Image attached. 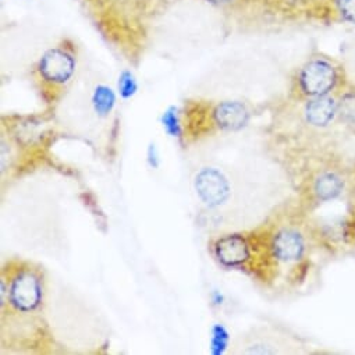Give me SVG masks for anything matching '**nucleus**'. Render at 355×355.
<instances>
[{"instance_id": "nucleus-1", "label": "nucleus", "mask_w": 355, "mask_h": 355, "mask_svg": "<svg viewBox=\"0 0 355 355\" xmlns=\"http://www.w3.org/2000/svg\"><path fill=\"white\" fill-rule=\"evenodd\" d=\"M349 80L344 60L315 51L293 73L288 98L302 102L330 96L337 94Z\"/></svg>"}, {"instance_id": "nucleus-5", "label": "nucleus", "mask_w": 355, "mask_h": 355, "mask_svg": "<svg viewBox=\"0 0 355 355\" xmlns=\"http://www.w3.org/2000/svg\"><path fill=\"white\" fill-rule=\"evenodd\" d=\"M196 190L200 200L209 208H216L227 201L230 184L216 168H202L196 179Z\"/></svg>"}, {"instance_id": "nucleus-7", "label": "nucleus", "mask_w": 355, "mask_h": 355, "mask_svg": "<svg viewBox=\"0 0 355 355\" xmlns=\"http://www.w3.org/2000/svg\"><path fill=\"white\" fill-rule=\"evenodd\" d=\"M338 121L349 131L355 132V80H349L337 92Z\"/></svg>"}, {"instance_id": "nucleus-12", "label": "nucleus", "mask_w": 355, "mask_h": 355, "mask_svg": "<svg viewBox=\"0 0 355 355\" xmlns=\"http://www.w3.org/2000/svg\"><path fill=\"white\" fill-rule=\"evenodd\" d=\"M162 121H163L166 131L170 135H173V137L180 135V121H179V117H177V110L174 107H170L164 112Z\"/></svg>"}, {"instance_id": "nucleus-4", "label": "nucleus", "mask_w": 355, "mask_h": 355, "mask_svg": "<svg viewBox=\"0 0 355 355\" xmlns=\"http://www.w3.org/2000/svg\"><path fill=\"white\" fill-rule=\"evenodd\" d=\"M8 282V302L19 313H34L44 301L41 275L31 268L15 269Z\"/></svg>"}, {"instance_id": "nucleus-14", "label": "nucleus", "mask_w": 355, "mask_h": 355, "mask_svg": "<svg viewBox=\"0 0 355 355\" xmlns=\"http://www.w3.org/2000/svg\"><path fill=\"white\" fill-rule=\"evenodd\" d=\"M209 2H212V3H229V2H233V0H209Z\"/></svg>"}, {"instance_id": "nucleus-9", "label": "nucleus", "mask_w": 355, "mask_h": 355, "mask_svg": "<svg viewBox=\"0 0 355 355\" xmlns=\"http://www.w3.org/2000/svg\"><path fill=\"white\" fill-rule=\"evenodd\" d=\"M92 105L98 114L101 116L109 114L116 105V95L113 89L103 84L98 85L92 94Z\"/></svg>"}, {"instance_id": "nucleus-8", "label": "nucleus", "mask_w": 355, "mask_h": 355, "mask_svg": "<svg viewBox=\"0 0 355 355\" xmlns=\"http://www.w3.org/2000/svg\"><path fill=\"white\" fill-rule=\"evenodd\" d=\"M326 23L355 27V0H327Z\"/></svg>"}, {"instance_id": "nucleus-13", "label": "nucleus", "mask_w": 355, "mask_h": 355, "mask_svg": "<svg viewBox=\"0 0 355 355\" xmlns=\"http://www.w3.org/2000/svg\"><path fill=\"white\" fill-rule=\"evenodd\" d=\"M345 64H347V69H348V73H349V77L352 80H355V49L352 48V52L351 55L348 56L347 60H344Z\"/></svg>"}, {"instance_id": "nucleus-10", "label": "nucleus", "mask_w": 355, "mask_h": 355, "mask_svg": "<svg viewBox=\"0 0 355 355\" xmlns=\"http://www.w3.org/2000/svg\"><path fill=\"white\" fill-rule=\"evenodd\" d=\"M138 89V84L137 80L134 77V74L128 70H124L120 77H119V92L124 99H128L131 96L135 95Z\"/></svg>"}, {"instance_id": "nucleus-6", "label": "nucleus", "mask_w": 355, "mask_h": 355, "mask_svg": "<svg viewBox=\"0 0 355 355\" xmlns=\"http://www.w3.org/2000/svg\"><path fill=\"white\" fill-rule=\"evenodd\" d=\"M250 109L239 101H225L212 109V121L225 131H237L248 124Z\"/></svg>"}, {"instance_id": "nucleus-11", "label": "nucleus", "mask_w": 355, "mask_h": 355, "mask_svg": "<svg viewBox=\"0 0 355 355\" xmlns=\"http://www.w3.org/2000/svg\"><path fill=\"white\" fill-rule=\"evenodd\" d=\"M229 343V333L222 324H216L212 329V351L214 354H222Z\"/></svg>"}, {"instance_id": "nucleus-2", "label": "nucleus", "mask_w": 355, "mask_h": 355, "mask_svg": "<svg viewBox=\"0 0 355 355\" xmlns=\"http://www.w3.org/2000/svg\"><path fill=\"white\" fill-rule=\"evenodd\" d=\"M77 69L76 45L64 40L48 49L33 69L35 83L48 102H55L71 81Z\"/></svg>"}, {"instance_id": "nucleus-3", "label": "nucleus", "mask_w": 355, "mask_h": 355, "mask_svg": "<svg viewBox=\"0 0 355 355\" xmlns=\"http://www.w3.org/2000/svg\"><path fill=\"white\" fill-rule=\"evenodd\" d=\"M269 247L273 261L280 269L282 265H294L304 269L309 252V229L294 222L269 226Z\"/></svg>"}]
</instances>
